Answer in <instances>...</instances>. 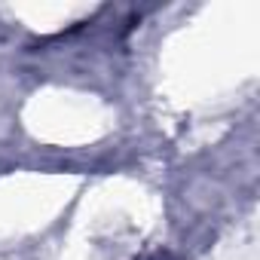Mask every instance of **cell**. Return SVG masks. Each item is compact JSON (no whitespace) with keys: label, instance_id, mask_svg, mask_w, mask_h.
Segmentation results:
<instances>
[{"label":"cell","instance_id":"cell-1","mask_svg":"<svg viewBox=\"0 0 260 260\" xmlns=\"http://www.w3.org/2000/svg\"><path fill=\"white\" fill-rule=\"evenodd\" d=\"M141 260H178L172 251H153V254H144Z\"/></svg>","mask_w":260,"mask_h":260}]
</instances>
